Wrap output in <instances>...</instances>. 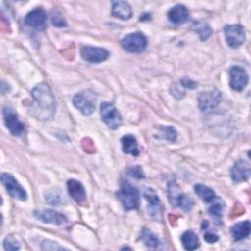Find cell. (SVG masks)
Returning a JSON list of instances; mask_svg holds the SVG:
<instances>
[{
  "label": "cell",
  "mask_w": 251,
  "mask_h": 251,
  "mask_svg": "<svg viewBox=\"0 0 251 251\" xmlns=\"http://www.w3.org/2000/svg\"><path fill=\"white\" fill-rule=\"evenodd\" d=\"M81 146L87 153H93L95 151L94 144L90 138H83L81 141Z\"/></svg>",
  "instance_id": "obj_32"
},
{
  "label": "cell",
  "mask_w": 251,
  "mask_h": 251,
  "mask_svg": "<svg viewBox=\"0 0 251 251\" xmlns=\"http://www.w3.org/2000/svg\"><path fill=\"white\" fill-rule=\"evenodd\" d=\"M117 196L124 208L127 211L138 208L139 205V191L136 187L127 181H123L117 193Z\"/></svg>",
  "instance_id": "obj_3"
},
{
  "label": "cell",
  "mask_w": 251,
  "mask_h": 251,
  "mask_svg": "<svg viewBox=\"0 0 251 251\" xmlns=\"http://www.w3.org/2000/svg\"><path fill=\"white\" fill-rule=\"evenodd\" d=\"M160 134H161L162 138L173 142L176 139L177 132H176V130L175 129L174 126H163L160 127Z\"/></svg>",
  "instance_id": "obj_27"
},
{
  "label": "cell",
  "mask_w": 251,
  "mask_h": 251,
  "mask_svg": "<svg viewBox=\"0 0 251 251\" xmlns=\"http://www.w3.org/2000/svg\"><path fill=\"white\" fill-rule=\"evenodd\" d=\"M180 240H181L183 247L189 251L197 249L200 245L197 234L195 232H193L192 230L184 231L180 236Z\"/></svg>",
  "instance_id": "obj_22"
},
{
  "label": "cell",
  "mask_w": 251,
  "mask_h": 251,
  "mask_svg": "<svg viewBox=\"0 0 251 251\" xmlns=\"http://www.w3.org/2000/svg\"><path fill=\"white\" fill-rule=\"evenodd\" d=\"M128 174H129L131 176H133V177H137V178L143 177L142 170L140 169V167H134V168H131V169H129V171H128Z\"/></svg>",
  "instance_id": "obj_34"
},
{
  "label": "cell",
  "mask_w": 251,
  "mask_h": 251,
  "mask_svg": "<svg viewBox=\"0 0 251 251\" xmlns=\"http://www.w3.org/2000/svg\"><path fill=\"white\" fill-rule=\"evenodd\" d=\"M96 101L97 96L90 89L81 90L73 98L74 106L85 116L91 115L94 112Z\"/></svg>",
  "instance_id": "obj_4"
},
{
  "label": "cell",
  "mask_w": 251,
  "mask_h": 251,
  "mask_svg": "<svg viewBox=\"0 0 251 251\" xmlns=\"http://www.w3.org/2000/svg\"><path fill=\"white\" fill-rule=\"evenodd\" d=\"M32 101L28 113L40 121L52 120L56 114V100L48 86L42 82L37 84L31 91Z\"/></svg>",
  "instance_id": "obj_1"
},
{
  "label": "cell",
  "mask_w": 251,
  "mask_h": 251,
  "mask_svg": "<svg viewBox=\"0 0 251 251\" xmlns=\"http://www.w3.org/2000/svg\"><path fill=\"white\" fill-rule=\"evenodd\" d=\"M3 246H4V249L8 250V251L19 250L21 247L19 241L13 235H8L5 237V239L3 241Z\"/></svg>",
  "instance_id": "obj_28"
},
{
  "label": "cell",
  "mask_w": 251,
  "mask_h": 251,
  "mask_svg": "<svg viewBox=\"0 0 251 251\" xmlns=\"http://www.w3.org/2000/svg\"><path fill=\"white\" fill-rule=\"evenodd\" d=\"M194 191L202 201H204L205 203H208V204L213 202L217 197L215 191L212 188H210L204 184L199 183V184L194 185Z\"/></svg>",
  "instance_id": "obj_23"
},
{
  "label": "cell",
  "mask_w": 251,
  "mask_h": 251,
  "mask_svg": "<svg viewBox=\"0 0 251 251\" xmlns=\"http://www.w3.org/2000/svg\"><path fill=\"white\" fill-rule=\"evenodd\" d=\"M197 32L201 40H207L212 35L213 30L209 25H202L197 29Z\"/></svg>",
  "instance_id": "obj_31"
},
{
  "label": "cell",
  "mask_w": 251,
  "mask_h": 251,
  "mask_svg": "<svg viewBox=\"0 0 251 251\" xmlns=\"http://www.w3.org/2000/svg\"><path fill=\"white\" fill-rule=\"evenodd\" d=\"M51 23L53 25L58 26V27H65L67 26V22L64 19V17L62 16V14L57 11V10H53L51 12Z\"/></svg>",
  "instance_id": "obj_29"
},
{
  "label": "cell",
  "mask_w": 251,
  "mask_h": 251,
  "mask_svg": "<svg viewBox=\"0 0 251 251\" xmlns=\"http://www.w3.org/2000/svg\"><path fill=\"white\" fill-rule=\"evenodd\" d=\"M121 45L129 53H141L147 46V38L141 32L129 33L122 39Z\"/></svg>",
  "instance_id": "obj_5"
},
{
  "label": "cell",
  "mask_w": 251,
  "mask_h": 251,
  "mask_svg": "<svg viewBox=\"0 0 251 251\" xmlns=\"http://www.w3.org/2000/svg\"><path fill=\"white\" fill-rule=\"evenodd\" d=\"M80 55L84 61L92 64H98L106 61L109 58L110 53L105 48L84 46L80 50Z\"/></svg>",
  "instance_id": "obj_12"
},
{
  "label": "cell",
  "mask_w": 251,
  "mask_h": 251,
  "mask_svg": "<svg viewBox=\"0 0 251 251\" xmlns=\"http://www.w3.org/2000/svg\"><path fill=\"white\" fill-rule=\"evenodd\" d=\"M209 207V213L211 216H213L216 220H221L223 216V211H224V202L222 201L221 198L216 197V199L210 203Z\"/></svg>",
  "instance_id": "obj_25"
},
{
  "label": "cell",
  "mask_w": 251,
  "mask_h": 251,
  "mask_svg": "<svg viewBox=\"0 0 251 251\" xmlns=\"http://www.w3.org/2000/svg\"><path fill=\"white\" fill-rule=\"evenodd\" d=\"M41 249L42 250H66L67 248L59 245L58 242L52 241V240H43L41 244Z\"/></svg>",
  "instance_id": "obj_30"
},
{
  "label": "cell",
  "mask_w": 251,
  "mask_h": 251,
  "mask_svg": "<svg viewBox=\"0 0 251 251\" xmlns=\"http://www.w3.org/2000/svg\"><path fill=\"white\" fill-rule=\"evenodd\" d=\"M45 200L53 206H60L65 203V199L63 195L56 190H51L45 193Z\"/></svg>",
  "instance_id": "obj_26"
},
{
  "label": "cell",
  "mask_w": 251,
  "mask_h": 251,
  "mask_svg": "<svg viewBox=\"0 0 251 251\" xmlns=\"http://www.w3.org/2000/svg\"><path fill=\"white\" fill-rule=\"evenodd\" d=\"M248 83V75L246 71L239 67L233 66L229 69V86L235 91H242Z\"/></svg>",
  "instance_id": "obj_13"
},
{
  "label": "cell",
  "mask_w": 251,
  "mask_h": 251,
  "mask_svg": "<svg viewBox=\"0 0 251 251\" xmlns=\"http://www.w3.org/2000/svg\"><path fill=\"white\" fill-rule=\"evenodd\" d=\"M46 22V13L41 8H36L30 11L25 18V23L26 25L41 29L44 27Z\"/></svg>",
  "instance_id": "obj_17"
},
{
  "label": "cell",
  "mask_w": 251,
  "mask_h": 251,
  "mask_svg": "<svg viewBox=\"0 0 251 251\" xmlns=\"http://www.w3.org/2000/svg\"><path fill=\"white\" fill-rule=\"evenodd\" d=\"M1 180L6 187L7 192L13 197L21 201H25L27 198V193L24 187L18 182V180L10 174L3 173L1 175Z\"/></svg>",
  "instance_id": "obj_9"
},
{
  "label": "cell",
  "mask_w": 251,
  "mask_h": 251,
  "mask_svg": "<svg viewBox=\"0 0 251 251\" xmlns=\"http://www.w3.org/2000/svg\"><path fill=\"white\" fill-rule=\"evenodd\" d=\"M250 229H251L250 222L244 221V222H240V223H237L236 225H234L231 227L230 232H231L233 239L236 241H239V240L246 238L249 235Z\"/></svg>",
  "instance_id": "obj_20"
},
{
  "label": "cell",
  "mask_w": 251,
  "mask_h": 251,
  "mask_svg": "<svg viewBox=\"0 0 251 251\" xmlns=\"http://www.w3.org/2000/svg\"><path fill=\"white\" fill-rule=\"evenodd\" d=\"M168 199L172 206L181 208L183 211L188 212L193 207V200L182 192L176 180H171L168 183Z\"/></svg>",
  "instance_id": "obj_2"
},
{
  "label": "cell",
  "mask_w": 251,
  "mask_h": 251,
  "mask_svg": "<svg viewBox=\"0 0 251 251\" xmlns=\"http://www.w3.org/2000/svg\"><path fill=\"white\" fill-rule=\"evenodd\" d=\"M112 15L121 20H128L132 16V10L130 5L126 1H117L113 3Z\"/></svg>",
  "instance_id": "obj_19"
},
{
  "label": "cell",
  "mask_w": 251,
  "mask_h": 251,
  "mask_svg": "<svg viewBox=\"0 0 251 251\" xmlns=\"http://www.w3.org/2000/svg\"><path fill=\"white\" fill-rule=\"evenodd\" d=\"M143 196L148 203V213L155 221H161L163 218L162 204L156 191L151 187H146L143 191Z\"/></svg>",
  "instance_id": "obj_11"
},
{
  "label": "cell",
  "mask_w": 251,
  "mask_h": 251,
  "mask_svg": "<svg viewBox=\"0 0 251 251\" xmlns=\"http://www.w3.org/2000/svg\"><path fill=\"white\" fill-rule=\"evenodd\" d=\"M168 19L174 25H182L189 20V12L183 5H176L168 12Z\"/></svg>",
  "instance_id": "obj_18"
},
{
  "label": "cell",
  "mask_w": 251,
  "mask_h": 251,
  "mask_svg": "<svg viewBox=\"0 0 251 251\" xmlns=\"http://www.w3.org/2000/svg\"><path fill=\"white\" fill-rule=\"evenodd\" d=\"M122 146L123 151L126 154H129L132 156H137L139 154L138 144L136 138L131 134H126L122 138Z\"/></svg>",
  "instance_id": "obj_21"
},
{
  "label": "cell",
  "mask_w": 251,
  "mask_h": 251,
  "mask_svg": "<svg viewBox=\"0 0 251 251\" xmlns=\"http://www.w3.org/2000/svg\"><path fill=\"white\" fill-rule=\"evenodd\" d=\"M204 237H205V240H206L207 242H209V243H214V242H216V241L219 240L218 235L215 234V233H212V232H207V233L204 235Z\"/></svg>",
  "instance_id": "obj_35"
},
{
  "label": "cell",
  "mask_w": 251,
  "mask_h": 251,
  "mask_svg": "<svg viewBox=\"0 0 251 251\" xmlns=\"http://www.w3.org/2000/svg\"><path fill=\"white\" fill-rule=\"evenodd\" d=\"M250 165L244 160H238L230 170V176L234 182L246 181L250 176Z\"/></svg>",
  "instance_id": "obj_15"
},
{
  "label": "cell",
  "mask_w": 251,
  "mask_h": 251,
  "mask_svg": "<svg viewBox=\"0 0 251 251\" xmlns=\"http://www.w3.org/2000/svg\"><path fill=\"white\" fill-rule=\"evenodd\" d=\"M222 100V94L219 90H208L199 93L198 107L202 112L208 113L216 109Z\"/></svg>",
  "instance_id": "obj_7"
},
{
  "label": "cell",
  "mask_w": 251,
  "mask_h": 251,
  "mask_svg": "<svg viewBox=\"0 0 251 251\" xmlns=\"http://www.w3.org/2000/svg\"><path fill=\"white\" fill-rule=\"evenodd\" d=\"M4 121L7 128L11 132V134L15 136H22L25 132V124L19 119L18 115L10 108L5 107L3 110Z\"/></svg>",
  "instance_id": "obj_10"
},
{
  "label": "cell",
  "mask_w": 251,
  "mask_h": 251,
  "mask_svg": "<svg viewBox=\"0 0 251 251\" xmlns=\"http://www.w3.org/2000/svg\"><path fill=\"white\" fill-rule=\"evenodd\" d=\"M100 114L104 123L111 129H117L122 125V117L113 103L103 102L100 105Z\"/></svg>",
  "instance_id": "obj_6"
},
{
  "label": "cell",
  "mask_w": 251,
  "mask_h": 251,
  "mask_svg": "<svg viewBox=\"0 0 251 251\" xmlns=\"http://www.w3.org/2000/svg\"><path fill=\"white\" fill-rule=\"evenodd\" d=\"M140 239L148 248H151V249H158L161 245V241L159 237L154 232H152L150 229H147V228H144L142 230Z\"/></svg>",
  "instance_id": "obj_24"
},
{
  "label": "cell",
  "mask_w": 251,
  "mask_h": 251,
  "mask_svg": "<svg viewBox=\"0 0 251 251\" xmlns=\"http://www.w3.org/2000/svg\"><path fill=\"white\" fill-rule=\"evenodd\" d=\"M226 43L231 48H237L245 41V31L241 25H226L224 27Z\"/></svg>",
  "instance_id": "obj_8"
},
{
  "label": "cell",
  "mask_w": 251,
  "mask_h": 251,
  "mask_svg": "<svg viewBox=\"0 0 251 251\" xmlns=\"http://www.w3.org/2000/svg\"><path fill=\"white\" fill-rule=\"evenodd\" d=\"M33 215L37 220L46 224L61 226L67 222L65 215L53 210H36L34 211Z\"/></svg>",
  "instance_id": "obj_14"
},
{
  "label": "cell",
  "mask_w": 251,
  "mask_h": 251,
  "mask_svg": "<svg viewBox=\"0 0 251 251\" xmlns=\"http://www.w3.org/2000/svg\"><path fill=\"white\" fill-rule=\"evenodd\" d=\"M67 187L71 197L79 205L86 204V192L83 185L76 179H69Z\"/></svg>",
  "instance_id": "obj_16"
},
{
  "label": "cell",
  "mask_w": 251,
  "mask_h": 251,
  "mask_svg": "<svg viewBox=\"0 0 251 251\" xmlns=\"http://www.w3.org/2000/svg\"><path fill=\"white\" fill-rule=\"evenodd\" d=\"M180 84L182 87H185V88H190V89H193V88H196L197 87V83L190 79V78H182L181 81H180Z\"/></svg>",
  "instance_id": "obj_33"
}]
</instances>
